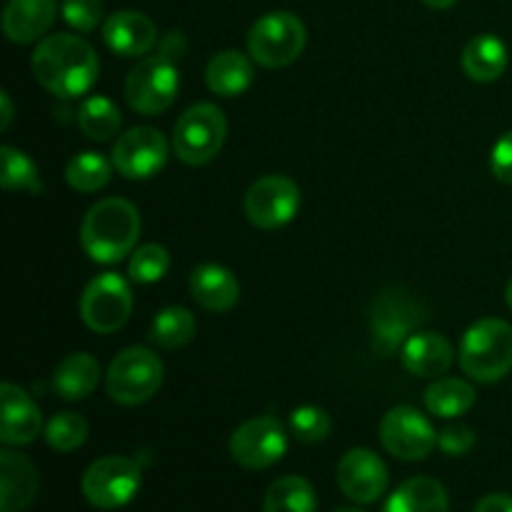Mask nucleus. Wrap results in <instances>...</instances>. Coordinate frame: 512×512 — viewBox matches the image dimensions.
I'll use <instances>...</instances> for the list:
<instances>
[{
	"label": "nucleus",
	"mask_w": 512,
	"mask_h": 512,
	"mask_svg": "<svg viewBox=\"0 0 512 512\" xmlns=\"http://www.w3.org/2000/svg\"><path fill=\"white\" fill-rule=\"evenodd\" d=\"M33 75L55 98H80L95 85L100 60L93 45L73 33L45 35L33 50Z\"/></svg>",
	"instance_id": "obj_1"
},
{
	"label": "nucleus",
	"mask_w": 512,
	"mask_h": 512,
	"mask_svg": "<svg viewBox=\"0 0 512 512\" xmlns=\"http://www.w3.org/2000/svg\"><path fill=\"white\" fill-rule=\"evenodd\" d=\"M140 213L130 200L105 198L88 210L80 225V245L93 263L113 265L133 255L140 238Z\"/></svg>",
	"instance_id": "obj_2"
},
{
	"label": "nucleus",
	"mask_w": 512,
	"mask_h": 512,
	"mask_svg": "<svg viewBox=\"0 0 512 512\" xmlns=\"http://www.w3.org/2000/svg\"><path fill=\"white\" fill-rule=\"evenodd\" d=\"M460 368L478 383H498L512 370V325L483 318L470 325L460 343Z\"/></svg>",
	"instance_id": "obj_3"
},
{
	"label": "nucleus",
	"mask_w": 512,
	"mask_h": 512,
	"mask_svg": "<svg viewBox=\"0 0 512 512\" xmlns=\"http://www.w3.org/2000/svg\"><path fill=\"white\" fill-rule=\"evenodd\" d=\"M163 375L165 365L160 355L143 345H133L115 355V360L110 363L108 373H105V390L113 403L133 408V405L148 403L158 393L163 385Z\"/></svg>",
	"instance_id": "obj_4"
},
{
	"label": "nucleus",
	"mask_w": 512,
	"mask_h": 512,
	"mask_svg": "<svg viewBox=\"0 0 512 512\" xmlns=\"http://www.w3.org/2000/svg\"><path fill=\"white\" fill-rule=\"evenodd\" d=\"M228 138V120L215 103H195L175 120L173 153L185 165L210 163L223 150Z\"/></svg>",
	"instance_id": "obj_5"
},
{
	"label": "nucleus",
	"mask_w": 512,
	"mask_h": 512,
	"mask_svg": "<svg viewBox=\"0 0 512 512\" xmlns=\"http://www.w3.org/2000/svg\"><path fill=\"white\" fill-rule=\"evenodd\" d=\"M308 30L298 15L288 10L265 13L248 33V53L263 68H288L303 55Z\"/></svg>",
	"instance_id": "obj_6"
},
{
	"label": "nucleus",
	"mask_w": 512,
	"mask_h": 512,
	"mask_svg": "<svg viewBox=\"0 0 512 512\" xmlns=\"http://www.w3.org/2000/svg\"><path fill=\"white\" fill-rule=\"evenodd\" d=\"M180 90L178 63L163 53L140 60L125 78V103L140 115H160L175 103Z\"/></svg>",
	"instance_id": "obj_7"
},
{
	"label": "nucleus",
	"mask_w": 512,
	"mask_h": 512,
	"mask_svg": "<svg viewBox=\"0 0 512 512\" xmlns=\"http://www.w3.org/2000/svg\"><path fill=\"white\" fill-rule=\"evenodd\" d=\"M143 485V470L125 455H105L88 465L80 480L85 500L98 510L125 508Z\"/></svg>",
	"instance_id": "obj_8"
},
{
	"label": "nucleus",
	"mask_w": 512,
	"mask_h": 512,
	"mask_svg": "<svg viewBox=\"0 0 512 512\" xmlns=\"http://www.w3.org/2000/svg\"><path fill=\"white\" fill-rule=\"evenodd\" d=\"M423 308L413 295L405 290H385L375 298L370 310V333H373V350L380 358H390L405 345V340L418 333L423 323Z\"/></svg>",
	"instance_id": "obj_9"
},
{
	"label": "nucleus",
	"mask_w": 512,
	"mask_h": 512,
	"mask_svg": "<svg viewBox=\"0 0 512 512\" xmlns=\"http://www.w3.org/2000/svg\"><path fill=\"white\" fill-rule=\"evenodd\" d=\"M133 313V290L118 273H103L85 285L80 295V320L93 333L110 335L123 328Z\"/></svg>",
	"instance_id": "obj_10"
},
{
	"label": "nucleus",
	"mask_w": 512,
	"mask_h": 512,
	"mask_svg": "<svg viewBox=\"0 0 512 512\" xmlns=\"http://www.w3.org/2000/svg\"><path fill=\"white\" fill-rule=\"evenodd\" d=\"M378 433L383 448L393 458L405 460V463L425 460L438 448V430L420 410L410 408V405H398V408L388 410L380 420Z\"/></svg>",
	"instance_id": "obj_11"
},
{
	"label": "nucleus",
	"mask_w": 512,
	"mask_h": 512,
	"mask_svg": "<svg viewBox=\"0 0 512 512\" xmlns=\"http://www.w3.org/2000/svg\"><path fill=\"white\" fill-rule=\"evenodd\" d=\"M300 188L288 175H265L255 180L243 200L245 215L260 230L285 228L300 210Z\"/></svg>",
	"instance_id": "obj_12"
},
{
	"label": "nucleus",
	"mask_w": 512,
	"mask_h": 512,
	"mask_svg": "<svg viewBox=\"0 0 512 512\" xmlns=\"http://www.w3.org/2000/svg\"><path fill=\"white\" fill-rule=\"evenodd\" d=\"M170 148L173 143H168L158 128L135 125L113 145V165L123 178L150 180L165 168Z\"/></svg>",
	"instance_id": "obj_13"
},
{
	"label": "nucleus",
	"mask_w": 512,
	"mask_h": 512,
	"mask_svg": "<svg viewBox=\"0 0 512 512\" xmlns=\"http://www.w3.org/2000/svg\"><path fill=\"white\" fill-rule=\"evenodd\" d=\"M288 450V435L280 420L253 418L240 425L230 438V455L240 468L265 470L280 463Z\"/></svg>",
	"instance_id": "obj_14"
},
{
	"label": "nucleus",
	"mask_w": 512,
	"mask_h": 512,
	"mask_svg": "<svg viewBox=\"0 0 512 512\" xmlns=\"http://www.w3.org/2000/svg\"><path fill=\"white\" fill-rule=\"evenodd\" d=\"M388 478V468L380 455L368 448L348 450L338 463V488L358 505L378 503L388 490Z\"/></svg>",
	"instance_id": "obj_15"
},
{
	"label": "nucleus",
	"mask_w": 512,
	"mask_h": 512,
	"mask_svg": "<svg viewBox=\"0 0 512 512\" xmlns=\"http://www.w3.org/2000/svg\"><path fill=\"white\" fill-rule=\"evenodd\" d=\"M0 405H3V415H0V440L3 445H30L40 435L43 428V413H40L38 403L25 393L23 388L13 383L0 385Z\"/></svg>",
	"instance_id": "obj_16"
},
{
	"label": "nucleus",
	"mask_w": 512,
	"mask_h": 512,
	"mask_svg": "<svg viewBox=\"0 0 512 512\" xmlns=\"http://www.w3.org/2000/svg\"><path fill=\"white\" fill-rule=\"evenodd\" d=\"M103 40L115 55L140 58L158 45V30L145 13L138 10H118L103 23Z\"/></svg>",
	"instance_id": "obj_17"
},
{
	"label": "nucleus",
	"mask_w": 512,
	"mask_h": 512,
	"mask_svg": "<svg viewBox=\"0 0 512 512\" xmlns=\"http://www.w3.org/2000/svg\"><path fill=\"white\" fill-rule=\"evenodd\" d=\"M38 470L30 458L5 448L0 453V512H23L38 495Z\"/></svg>",
	"instance_id": "obj_18"
},
{
	"label": "nucleus",
	"mask_w": 512,
	"mask_h": 512,
	"mask_svg": "<svg viewBox=\"0 0 512 512\" xmlns=\"http://www.w3.org/2000/svg\"><path fill=\"white\" fill-rule=\"evenodd\" d=\"M405 370L415 378H443L455 360V350L450 340L440 333H413L400 348Z\"/></svg>",
	"instance_id": "obj_19"
},
{
	"label": "nucleus",
	"mask_w": 512,
	"mask_h": 512,
	"mask_svg": "<svg viewBox=\"0 0 512 512\" xmlns=\"http://www.w3.org/2000/svg\"><path fill=\"white\" fill-rule=\"evenodd\" d=\"M190 295L208 313H228L240 300V283L225 265L203 263L190 273Z\"/></svg>",
	"instance_id": "obj_20"
},
{
	"label": "nucleus",
	"mask_w": 512,
	"mask_h": 512,
	"mask_svg": "<svg viewBox=\"0 0 512 512\" xmlns=\"http://www.w3.org/2000/svg\"><path fill=\"white\" fill-rule=\"evenodd\" d=\"M58 18V0H8L3 10V30L8 40L35 43Z\"/></svg>",
	"instance_id": "obj_21"
},
{
	"label": "nucleus",
	"mask_w": 512,
	"mask_h": 512,
	"mask_svg": "<svg viewBox=\"0 0 512 512\" xmlns=\"http://www.w3.org/2000/svg\"><path fill=\"white\" fill-rule=\"evenodd\" d=\"M255 60L240 50H220L205 65V83L220 98H238L253 85Z\"/></svg>",
	"instance_id": "obj_22"
},
{
	"label": "nucleus",
	"mask_w": 512,
	"mask_h": 512,
	"mask_svg": "<svg viewBox=\"0 0 512 512\" xmlns=\"http://www.w3.org/2000/svg\"><path fill=\"white\" fill-rule=\"evenodd\" d=\"M100 363L90 353H70L53 373V390L68 403L85 400L100 385Z\"/></svg>",
	"instance_id": "obj_23"
},
{
	"label": "nucleus",
	"mask_w": 512,
	"mask_h": 512,
	"mask_svg": "<svg viewBox=\"0 0 512 512\" xmlns=\"http://www.w3.org/2000/svg\"><path fill=\"white\" fill-rule=\"evenodd\" d=\"M383 512H450L448 490L440 480L418 475L393 490Z\"/></svg>",
	"instance_id": "obj_24"
},
{
	"label": "nucleus",
	"mask_w": 512,
	"mask_h": 512,
	"mask_svg": "<svg viewBox=\"0 0 512 512\" xmlns=\"http://www.w3.org/2000/svg\"><path fill=\"white\" fill-rule=\"evenodd\" d=\"M465 75L475 83H493L508 68V45L493 33L475 35L460 55Z\"/></svg>",
	"instance_id": "obj_25"
},
{
	"label": "nucleus",
	"mask_w": 512,
	"mask_h": 512,
	"mask_svg": "<svg viewBox=\"0 0 512 512\" xmlns=\"http://www.w3.org/2000/svg\"><path fill=\"white\" fill-rule=\"evenodd\" d=\"M475 405V388L468 380L438 378L425 390V408L430 415L443 420H455Z\"/></svg>",
	"instance_id": "obj_26"
},
{
	"label": "nucleus",
	"mask_w": 512,
	"mask_h": 512,
	"mask_svg": "<svg viewBox=\"0 0 512 512\" xmlns=\"http://www.w3.org/2000/svg\"><path fill=\"white\" fill-rule=\"evenodd\" d=\"M78 128L83 130L85 138L95 143H105L123 128V115L120 108L105 95H90L78 108Z\"/></svg>",
	"instance_id": "obj_27"
},
{
	"label": "nucleus",
	"mask_w": 512,
	"mask_h": 512,
	"mask_svg": "<svg viewBox=\"0 0 512 512\" xmlns=\"http://www.w3.org/2000/svg\"><path fill=\"white\" fill-rule=\"evenodd\" d=\"M195 330H198V320H195V315L190 313L188 308L170 305V308H163L158 315H155L148 338L150 343L158 345V348L178 350L195 338Z\"/></svg>",
	"instance_id": "obj_28"
},
{
	"label": "nucleus",
	"mask_w": 512,
	"mask_h": 512,
	"mask_svg": "<svg viewBox=\"0 0 512 512\" xmlns=\"http://www.w3.org/2000/svg\"><path fill=\"white\" fill-rule=\"evenodd\" d=\"M265 512H318L313 485L300 475H283L265 493Z\"/></svg>",
	"instance_id": "obj_29"
},
{
	"label": "nucleus",
	"mask_w": 512,
	"mask_h": 512,
	"mask_svg": "<svg viewBox=\"0 0 512 512\" xmlns=\"http://www.w3.org/2000/svg\"><path fill=\"white\" fill-rule=\"evenodd\" d=\"M113 168V160L95 153V150H85V153L73 155L70 163L65 165V180L78 193H98L100 188L110 183Z\"/></svg>",
	"instance_id": "obj_30"
},
{
	"label": "nucleus",
	"mask_w": 512,
	"mask_h": 512,
	"mask_svg": "<svg viewBox=\"0 0 512 512\" xmlns=\"http://www.w3.org/2000/svg\"><path fill=\"white\" fill-rule=\"evenodd\" d=\"M0 185L5 190H23V193L40 195L43 193V180H40L38 165L23 153V150L13 148V145H3L0 148Z\"/></svg>",
	"instance_id": "obj_31"
},
{
	"label": "nucleus",
	"mask_w": 512,
	"mask_h": 512,
	"mask_svg": "<svg viewBox=\"0 0 512 512\" xmlns=\"http://www.w3.org/2000/svg\"><path fill=\"white\" fill-rule=\"evenodd\" d=\"M170 270V253L158 243L140 245V248L133 250L128 260V275L133 283L150 285L158 283L168 275Z\"/></svg>",
	"instance_id": "obj_32"
},
{
	"label": "nucleus",
	"mask_w": 512,
	"mask_h": 512,
	"mask_svg": "<svg viewBox=\"0 0 512 512\" xmlns=\"http://www.w3.org/2000/svg\"><path fill=\"white\" fill-rule=\"evenodd\" d=\"M45 440L58 453H73L88 440V423L78 413H58L45 425Z\"/></svg>",
	"instance_id": "obj_33"
},
{
	"label": "nucleus",
	"mask_w": 512,
	"mask_h": 512,
	"mask_svg": "<svg viewBox=\"0 0 512 512\" xmlns=\"http://www.w3.org/2000/svg\"><path fill=\"white\" fill-rule=\"evenodd\" d=\"M290 430H293L295 438L300 443H323L325 438L333 430V423H330V415L325 413L318 405H303V408H295L290 413Z\"/></svg>",
	"instance_id": "obj_34"
},
{
	"label": "nucleus",
	"mask_w": 512,
	"mask_h": 512,
	"mask_svg": "<svg viewBox=\"0 0 512 512\" xmlns=\"http://www.w3.org/2000/svg\"><path fill=\"white\" fill-rule=\"evenodd\" d=\"M63 20L78 33H93L103 20V0H63Z\"/></svg>",
	"instance_id": "obj_35"
},
{
	"label": "nucleus",
	"mask_w": 512,
	"mask_h": 512,
	"mask_svg": "<svg viewBox=\"0 0 512 512\" xmlns=\"http://www.w3.org/2000/svg\"><path fill=\"white\" fill-rule=\"evenodd\" d=\"M475 430L465 423H450L438 433V448L450 458H463L475 448Z\"/></svg>",
	"instance_id": "obj_36"
},
{
	"label": "nucleus",
	"mask_w": 512,
	"mask_h": 512,
	"mask_svg": "<svg viewBox=\"0 0 512 512\" xmlns=\"http://www.w3.org/2000/svg\"><path fill=\"white\" fill-rule=\"evenodd\" d=\"M490 170H493V175L500 183L512 185V130L493 145V153H490Z\"/></svg>",
	"instance_id": "obj_37"
},
{
	"label": "nucleus",
	"mask_w": 512,
	"mask_h": 512,
	"mask_svg": "<svg viewBox=\"0 0 512 512\" xmlns=\"http://www.w3.org/2000/svg\"><path fill=\"white\" fill-rule=\"evenodd\" d=\"M185 50H188V40H185V35L180 33V30H170V33L163 35V40H160L158 53H163L165 58L178 63V60H183Z\"/></svg>",
	"instance_id": "obj_38"
},
{
	"label": "nucleus",
	"mask_w": 512,
	"mask_h": 512,
	"mask_svg": "<svg viewBox=\"0 0 512 512\" xmlns=\"http://www.w3.org/2000/svg\"><path fill=\"white\" fill-rule=\"evenodd\" d=\"M473 512H512V495L493 493L485 495Z\"/></svg>",
	"instance_id": "obj_39"
},
{
	"label": "nucleus",
	"mask_w": 512,
	"mask_h": 512,
	"mask_svg": "<svg viewBox=\"0 0 512 512\" xmlns=\"http://www.w3.org/2000/svg\"><path fill=\"white\" fill-rule=\"evenodd\" d=\"M0 103H3V120H0V128L8 130L10 128V120H13V103H10V95L8 93H0Z\"/></svg>",
	"instance_id": "obj_40"
},
{
	"label": "nucleus",
	"mask_w": 512,
	"mask_h": 512,
	"mask_svg": "<svg viewBox=\"0 0 512 512\" xmlns=\"http://www.w3.org/2000/svg\"><path fill=\"white\" fill-rule=\"evenodd\" d=\"M423 3L428 5V8H435V10H448V8H453L458 0H423Z\"/></svg>",
	"instance_id": "obj_41"
},
{
	"label": "nucleus",
	"mask_w": 512,
	"mask_h": 512,
	"mask_svg": "<svg viewBox=\"0 0 512 512\" xmlns=\"http://www.w3.org/2000/svg\"><path fill=\"white\" fill-rule=\"evenodd\" d=\"M505 300H508V305H510V310H512V278H510V283H508V290H505Z\"/></svg>",
	"instance_id": "obj_42"
},
{
	"label": "nucleus",
	"mask_w": 512,
	"mask_h": 512,
	"mask_svg": "<svg viewBox=\"0 0 512 512\" xmlns=\"http://www.w3.org/2000/svg\"><path fill=\"white\" fill-rule=\"evenodd\" d=\"M330 512H365V510H360V508H335Z\"/></svg>",
	"instance_id": "obj_43"
}]
</instances>
